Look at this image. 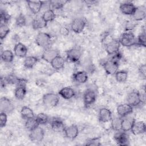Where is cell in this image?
Listing matches in <instances>:
<instances>
[{"instance_id": "33", "label": "cell", "mask_w": 146, "mask_h": 146, "mask_svg": "<svg viewBox=\"0 0 146 146\" xmlns=\"http://www.w3.org/2000/svg\"><path fill=\"white\" fill-rule=\"evenodd\" d=\"M42 17L44 21L46 23H48L53 21L55 19L56 14L54 10L49 9L44 12Z\"/></svg>"}, {"instance_id": "11", "label": "cell", "mask_w": 146, "mask_h": 146, "mask_svg": "<svg viewBox=\"0 0 146 146\" xmlns=\"http://www.w3.org/2000/svg\"><path fill=\"white\" fill-rule=\"evenodd\" d=\"M96 94L92 89H87L83 94V102L86 106L92 104L96 100Z\"/></svg>"}, {"instance_id": "22", "label": "cell", "mask_w": 146, "mask_h": 146, "mask_svg": "<svg viewBox=\"0 0 146 146\" xmlns=\"http://www.w3.org/2000/svg\"><path fill=\"white\" fill-rule=\"evenodd\" d=\"M50 127L55 132H63L65 126L63 121L59 118H54L50 121Z\"/></svg>"}, {"instance_id": "20", "label": "cell", "mask_w": 146, "mask_h": 146, "mask_svg": "<svg viewBox=\"0 0 146 146\" xmlns=\"http://www.w3.org/2000/svg\"><path fill=\"white\" fill-rule=\"evenodd\" d=\"M14 53L15 56L19 58L26 57L27 48L24 44L21 42L17 43L14 47Z\"/></svg>"}, {"instance_id": "17", "label": "cell", "mask_w": 146, "mask_h": 146, "mask_svg": "<svg viewBox=\"0 0 146 146\" xmlns=\"http://www.w3.org/2000/svg\"><path fill=\"white\" fill-rule=\"evenodd\" d=\"M81 51L76 48H72L66 52L67 59L72 62H77L81 57Z\"/></svg>"}, {"instance_id": "32", "label": "cell", "mask_w": 146, "mask_h": 146, "mask_svg": "<svg viewBox=\"0 0 146 146\" xmlns=\"http://www.w3.org/2000/svg\"><path fill=\"white\" fill-rule=\"evenodd\" d=\"M39 125L36 117H32L26 120L25 127L26 129L29 131H31L37 127Z\"/></svg>"}, {"instance_id": "23", "label": "cell", "mask_w": 146, "mask_h": 146, "mask_svg": "<svg viewBox=\"0 0 146 146\" xmlns=\"http://www.w3.org/2000/svg\"><path fill=\"white\" fill-rule=\"evenodd\" d=\"M146 16V8L144 6H140L136 7L135 11L132 15L135 21H140L145 19Z\"/></svg>"}, {"instance_id": "40", "label": "cell", "mask_w": 146, "mask_h": 146, "mask_svg": "<svg viewBox=\"0 0 146 146\" xmlns=\"http://www.w3.org/2000/svg\"><path fill=\"white\" fill-rule=\"evenodd\" d=\"M145 38H146V34L145 31H143L137 37L136 39V44L139 46H141L143 47H145Z\"/></svg>"}, {"instance_id": "29", "label": "cell", "mask_w": 146, "mask_h": 146, "mask_svg": "<svg viewBox=\"0 0 146 146\" xmlns=\"http://www.w3.org/2000/svg\"><path fill=\"white\" fill-rule=\"evenodd\" d=\"M1 59L5 63H11L14 59V54L10 50H5L1 52Z\"/></svg>"}, {"instance_id": "12", "label": "cell", "mask_w": 146, "mask_h": 146, "mask_svg": "<svg viewBox=\"0 0 146 146\" xmlns=\"http://www.w3.org/2000/svg\"><path fill=\"white\" fill-rule=\"evenodd\" d=\"M117 115L120 117H123L130 115L133 112V107L128 103L121 104L117 106L116 108Z\"/></svg>"}, {"instance_id": "30", "label": "cell", "mask_w": 146, "mask_h": 146, "mask_svg": "<svg viewBox=\"0 0 146 146\" xmlns=\"http://www.w3.org/2000/svg\"><path fill=\"white\" fill-rule=\"evenodd\" d=\"M26 92V87L17 86L14 91V95L18 100H22L25 98Z\"/></svg>"}, {"instance_id": "42", "label": "cell", "mask_w": 146, "mask_h": 146, "mask_svg": "<svg viewBox=\"0 0 146 146\" xmlns=\"http://www.w3.org/2000/svg\"><path fill=\"white\" fill-rule=\"evenodd\" d=\"M15 23L18 26H24L26 23V19L25 17L22 14H20L15 19Z\"/></svg>"}, {"instance_id": "44", "label": "cell", "mask_w": 146, "mask_h": 146, "mask_svg": "<svg viewBox=\"0 0 146 146\" xmlns=\"http://www.w3.org/2000/svg\"><path fill=\"white\" fill-rule=\"evenodd\" d=\"M7 121V113L5 112H1L0 113V127L3 128L6 125Z\"/></svg>"}, {"instance_id": "35", "label": "cell", "mask_w": 146, "mask_h": 146, "mask_svg": "<svg viewBox=\"0 0 146 146\" xmlns=\"http://www.w3.org/2000/svg\"><path fill=\"white\" fill-rule=\"evenodd\" d=\"M67 1H53L50 2V9L54 10H59L63 8L64 5Z\"/></svg>"}, {"instance_id": "7", "label": "cell", "mask_w": 146, "mask_h": 146, "mask_svg": "<svg viewBox=\"0 0 146 146\" xmlns=\"http://www.w3.org/2000/svg\"><path fill=\"white\" fill-rule=\"evenodd\" d=\"M86 22L82 18H75L71 22V29L73 32L79 34L82 32L86 26Z\"/></svg>"}, {"instance_id": "5", "label": "cell", "mask_w": 146, "mask_h": 146, "mask_svg": "<svg viewBox=\"0 0 146 146\" xmlns=\"http://www.w3.org/2000/svg\"><path fill=\"white\" fill-rule=\"evenodd\" d=\"M127 103L132 107H136L139 105L143 101L142 95L138 91L133 90L130 92L127 97Z\"/></svg>"}, {"instance_id": "26", "label": "cell", "mask_w": 146, "mask_h": 146, "mask_svg": "<svg viewBox=\"0 0 146 146\" xmlns=\"http://www.w3.org/2000/svg\"><path fill=\"white\" fill-rule=\"evenodd\" d=\"M74 80L78 83H84L88 80V74L84 71H79L74 74Z\"/></svg>"}, {"instance_id": "28", "label": "cell", "mask_w": 146, "mask_h": 146, "mask_svg": "<svg viewBox=\"0 0 146 146\" xmlns=\"http://www.w3.org/2000/svg\"><path fill=\"white\" fill-rule=\"evenodd\" d=\"M47 23H46L44 19H43L42 17H38L34 19L32 22V26L34 29L38 30L44 27H46L47 26Z\"/></svg>"}, {"instance_id": "27", "label": "cell", "mask_w": 146, "mask_h": 146, "mask_svg": "<svg viewBox=\"0 0 146 146\" xmlns=\"http://www.w3.org/2000/svg\"><path fill=\"white\" fill-rule=\"evenodd\" d=\"M38 61V58L34 56H26L23 62L25 67L28 69L33 68Z\"/></svg>"}, {"instance_id": "3", "label": "cell", "mask_w": 146, "mask_h": 146, "mask_svg": "<svg viewBox=\"0 0 146 146\" xmlns=\"http://www.w3.org/2000/svg\"><path fill=\"white\" fill-rule=\"evenodd\" d=\"M43 103L47 108H54L56 107L59 102V96L54 93H47L43 96Z\"/></svg>"}, {"instance_id": "38", "label": "cell", "mask_w": 146, "mask_h": 146, "mask_svg": "<svg viewBox=\"0 0 146 146\" xmlns=\"http://www.w3.org/2000/svg\"><path fill=\"white\" fill-rule=\"evenodd\" d=\"M10 19V16L5 11L1 10L0 12V22L1 25H7L9 20Z\"/></svg>"}, {"instance_id": "37", "label": "cell", "mask_w": 146, "mask_h": 146, "mask_svg": "<svg viewBox=\"0 0 146 146\" xmlns=\"http://www.w3.org/2000/svg\"><path fill=\"white\" fill-rule=\"evenodd\" d=\"M36 119L39 125H44L47 124L49 121L48 116L44 113H39L36 117Z\"/></svg>"}, {"instance_id": "15", "label": "cell", "mask_w": 146, "mask_h": 146, "mask_svg": "<svg viewBox=\"0 0 146 146\" xmlns=\"http://www.w3.org/2000/svg\"><path fill=\"white\" fill-rule=\"evenodd\" d=\"M136 7L135 5L132 2H127L121 3L119 9L123 14L126 15H132L135 11Z\"/></svg>"}, {"instance_id": "10", "label": "cell", "mask_w": 146, "mask_h": 146, "mask_svg": "<svg viewBox=\"0 0 146 146\" xmlns=\"http://www.w3.org/2000/svg\"><path fill=\"white\" fill-rule=\"evenodd\" d=\"M116 143L120 145H128L129 144V137L126 132L122 130L117 131L114 135Z\"/></svg>"}, {"instance_id": "19", "label": "cell", "mask_w": 146, "mask_h": 146, "mask_svg": "<svg viewBox=\"0 0 146 146\" xmlns=\"http://www.w3.org/2000/svg\"><path fill=\"white\" fill-rule=\"evenodd\" d=\"M145 124L143 121H135L131 131L135 135H139L145 132Z\"/></svg>"}, {"instance_id": "1", "label": "cell", "mask_w": 146, "mask_h": 146, "mask_svg": "<svg viewBox=\"0 0 146 146\" xmlns=\"http://www.w3.org/2000/svg\"><path fill=\"white\" fill-rule=\"evenodd\" d=\"M119 53L115 54V56L111 59L108 60L104 62L103 64V67L108 75H115L116 72L118 71L119 68V63L117 59L119 58Z\"/></svg>"}, {"instance_id": "34", "label": "cell", "mask_w": 146, "mask_h": 146, "mask_svg": "<svg viewBox=\"0 0 146 146\" xmlns=\"http://www.w3.org/2000/svg\"><path fill=\"white\" fill-rule=\"evenodd\" d=\"M115 75L116 80L119 83H124L128 79V72L125 70L117 71Z\"/></svg>"}, {"instance_id": "4", "label": "cell", "mask_w": 146, "mask_h": 146, "mask_svg": "<svg viewBox=\"0 0 146 146\" xmlns=\"http://www.w3.org/2000/svg\"><path fill=\"white\" fill-rule=\"evenodd\" d=\"M35 42L39 46L47 49L51 43V37L48 33L40 32L36 35Z\"/></svg>"}, {"instance_id": "41", "label": "cell", "mask_w": 146, "mask_h": 146, "mask_svg": "<svg viewBox=\"0 0 146 146\" xmlns=\"http://www.w3.org/2000/svg\"><path fill=\"white\" fill-rule=\"evenodd\" d=\"M4 80L7 84H17L19 78L18 77H17L15 75L11 74V75H9L8 76H7L5 78H3Z\"/></svg>"}, {"instance_id": "45", "label": "cell", "mask_w": 146, "mask_h": 146, "mask_svg": "<svg viewBox=\"0 0 146 146\" xmlns=\"http://www.w3.org/2000/svg\"><path fill=\"white\" fill-rule=\"evenodd\" d=\"M139 74L141 75V76H143L144 78H145V75H146V66L145 64H141L139 67Z\"/></svg>"}, {"instance_id": "6", "label": "cell", "mask_w": 146, "mask_h": 146, "mask_svg": "<svg viewBox=\"0 0 146 146\" xmlns=\"http://www.w3.org/2000/svg\"><path fill=\"white\" fill-rule=\"evenodd\" d=\"M44 136V131L43 129L39 126L37 127L31 131L29 134V138L33 142L39 143L43 140Z\"/></svg>"}, {"instance_id": "14", "label": "cell", "mask_w": 146, "mask_h": 146, "mask_svg": "<svg viewBox=\"0 0 146 146\" xmlns=\"http://www.w3.org/2000/svg\"><path fill=\"white\" fill-rule=\"evenodd\" d=\"M58 55H59V52L58 50L48 48L44 50L42 53V58L44 61L50 63L52 60Z\"/></svg>"}, {"instance_id": "24", "label": "cell", "mask_w": 146, "mask_h": 146, "mask_svg": "<svg viewBox=\"0 0 146 146\" xmlns=\"http://www.w3.org/2000/svg\"><path fill=\"white\" fill-rule=\"evenodd\" d=\"M58 94L64 99H70L75 96V92L71 87H66L60 90Z\"/></svg>"}, {"instance_id": "25", "label": "cell", "mask_w": 146, "mask_h": 146, "mask_svg": "<svg viewBox=\"0 0 146 146\" xmlns=\"http://www.w3.org/2000/svg\"><path fill=\"white\" fill-rule=\"evenodd\" d=\"M64 63L65 60L64 58L60 55L55 57L50 63L51 67L55 70H59L63 68L64 67Z\"/></svg>"}, {"instance_id": "9", "label": "cell", "mask_w": 146, "mask_h": 146, "mask_svg": "<svg viewBox=\"0 0 146 146\" xmlns=\"http://www.w3.org/2000/svg\"><path fill=\"white\" fill-rule=\"evenodd\" d=\"M14 106L11 101L6 97H2L0 100L1 112L9 113L13 111Z\"/></svg>"}, {"instance_id": "36", "label": "cell", "mask_w": 146, "mask_h": 146, "mask_svg": "<svg viewBox=\"0 0 146 146\" xmlns=\"http://www.w3.org/2000/svg\"><path fill=\"white\" fill-rule=\"evenodd\" d=\"M111 127L116 131H121V117H115L111 119Z\"/></svg>"}, {"instance_id": "2", "label": "cell", "mask_w": 146, "mask_h": 146, "mask_svg": "<svg viewBox=\"0 0 146 146\" xmlns=\"http://www.w3.org/2000/svg\"><path fill=\"white\" fill-rule=\"evenodd\" d=\"M119 41L120 44L124 47H131L136 44V39L135 35L129 31L123 33Z\"/></svg>"}, {"instance_id": "21", "label": "cell", "mask_w": 146, "mask_h": 146, "mask_svg": "<svg viewBox=\"0 0 146 146\" xmlns=\"http://www.w3.org/2000/svg\"><path fill=\"white\" fill-rule=\"evenodd\" d=\"M43 2L40 1H27V6L30 11L34 14H38L42 9Z\"/></svg>"}, {"instance_id": "18", "label": "cell", "mask_w": 146, "mask_h": 146, "mask_svg": "<svg viewBox=\"0 0 146 146\" xmlns=\"http://www.w3.org/2000/svg\"><path fill=\"white\" fill-rule=\"evenodd\" d=\"M99 120L101 123H107L111 120L112 116L111 111L107 108H102L99 111Z\"/></svg>"}, {"instance_id": "43", "label": "cell", "mask_w": 146, "mask_h": 146, "mask_svg": "<svg viewBox=\"0 0 146 146\" xmlns=\"http://www.w3.org/2000/svg\"><path fill=\"white\" fill-rule=\"evenodd\" d=\"M86 145H94L98 146L101 145L100 139L99 137H94L88 139L86 143Z\"/></svg>"}, {"instance_id": "13", "label": "cell", "mask_w": 146, "mask_h": 146, "mask_svg": "<svg viewBox=\"0 0 146 146\" xmlns=\"http://www.w3.org/2000/svg\"><path fill=\"white\" fill-rule=\"evenodd\" d=\"M129 115L121 117V128L123 131L128 132L131 131L135 121H136L132 116Z\"/></svg>"}, {"instance_id": "46", "label": "cell", "mask_w": 146, "mask_h": 146, "mask_svg": "<svg viewBox=\"0 0 146 146\" xmlns=\"http://www.w3.org/2000/svg\"><path fill=\"white\" fill-rule=\"evenodd\" d=\"M60 33L64 36H67L69 34V29L65 26L61 27L60 29Z\"/></svg>"}, {"instance_id": "16", "label": "cell", "mask_w": 146, "mask_h": 146, "mask_svg": "<svg viewBox=\"0 0 146 146\" xmlns=\"http://www.w3.org/2000/svg\"><path fill=\"white\" fill-rule=\"evenodd\" d=\"M63 132L66 137L73 140L78 136L79 134V129L76 125L72 124L68 127H65Z\"/></svg>"}, {"instance_id": "39", "label": "cell", "mask_w": 146, "mask_h": 146, "mask_svg": "<svg viewBox=\"0 0 146 146\" xmlns=\"http://www.w3.org/2000/svg\"><path fill=\"white\" fill-rule=\"evenodd\" d=\"M10 32V29L8 27L7 25H0V38L3 40L6 38Z\"/></svg>"}, {"instance_id": "31", "label": "cell", "mask_w": 146, "mask_h": 146, "mask_svg": "<svg viewBox=\"0 0 146 146\" xmlns=\"http://www.w3.org/2000/svg\"><path fill=\"white\" fill-rule=\"evenodd\" d=\"M21 115L22 117L25 120L34 117V112L30 107L27 106H24L22 108L21 110Z\"/></svg>"}, {"instance_id": "8", "label": "cell", "mask_w": 146, "mask_h": 146, "mask_svg": "<svg viewBox=\"0 0 146 146\" xmlns=\"http://www.w3.org/2000/svg\"><path fill=\"white\" fill-rule=\"evenodd\" d=\"M120 45L119 40L112 39L106 44L105 49L108 55H115L119 52Z\"/></svg>"}]
</instances>
